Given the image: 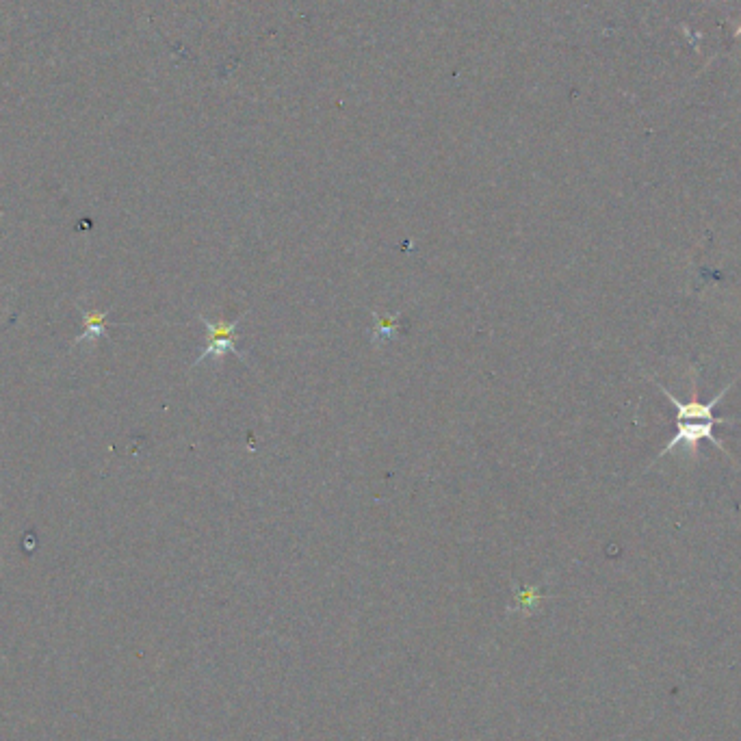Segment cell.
Returning <instances> with one entry per match:
<instances>
[{
  "label": "cell",
  "instance_id": "6da1fadb",
  "mask_svg": "<svg viewBox=\"0 0 741 741\" xmlns=\"http://www.w3.org/2000/svg\"><path fill=\"white\" fill-rule=\"evenodd\" d=\"M735 382H737V377H735V380H733L731 384L724 386V388L720 390V393L715 395L709 403H702V401L698 399V390L694 393L692 401L683 403L679 397H674L666 386H661V384H657V382H655V384H657V388L661 390V393L670 399V403L674 406V410H676V423H681V421H711V423H718V425H722V423L728 425V423H737L739 419H722V416H715V414H713V408L718 406V403L722 401V397L728 393V390L733 388Z\"/></svg>",
  "mask_w": 741,
  "mask_h": 741
},
{
  "label": "cell",
  "instance_id": "7a4b0ae2",
  "mask_svg": "<svg viewBox=\"0 0 741 741\" xmlns=\"http://www.w3.org/2000/svg\"><path fill=\"white\" fill-rule=\"evenodd\" d=\"M202 323L206 325V349L204 354L198 356L195 364H202L206 360H215L221 362L228 354H237V336H234V330H237L239 319L237 321H211L206 317H200Z\"/></svg>",
  "mask_w": 741,
  "mask_h": 741
},
{
  "label": "cell",
  "instance_id": "3957f363",
  "mask_svg": "<svg viewBox=\"0 0 741 741\" xmlns=\"http://www.w3.org/2000/svg\"><path fill=\"white\" fill-rule=\"evenodd\" d=\"M715 427H718V423H711V421H681V423H676V434L672 436L668 445L663 447V451L659 453V458H666V455L670 451H674L676 447H687L692 453H698V445L702 440H709V442H713L715 447L722 449L724 453H728L722 442L715 438V434H713Z\"/></svg>",
  "mask_w": 741,
  "mask_h": 741
},
{
  "label": "cell",
  "instance_id": "277c9868",
  "mask_svg": "<svg viewBox=\"0 0 741 741\" xmlns=\"http://www.w3.org/2000/svg\"><path fill=\"white\" fill-rule=\"evenodd\" d=\"M109 328V312L107 310H83V332L76 336L74 345L78 343H91L100 336H107Z\"/></svg>",
  "mask_w": 741,
  "mask_h": 741
},
{
  "label": "cell",
  "instance_id": "5b68a950",
  "mask_svg": "<svg viewBox=\"0 0 741 741\" xmlns=\"http://www.w3.org/2000/svg\"><path fill=\"white\" fill-rule=\"evenodd\" d=\"M375 328H373V343H382V341H388V338H393L399 330V321L397 317L399 315H377L375 312Z\"/></svg>",
  "mask_w": 741,
  "mask_h": 741
}]
</instances>
